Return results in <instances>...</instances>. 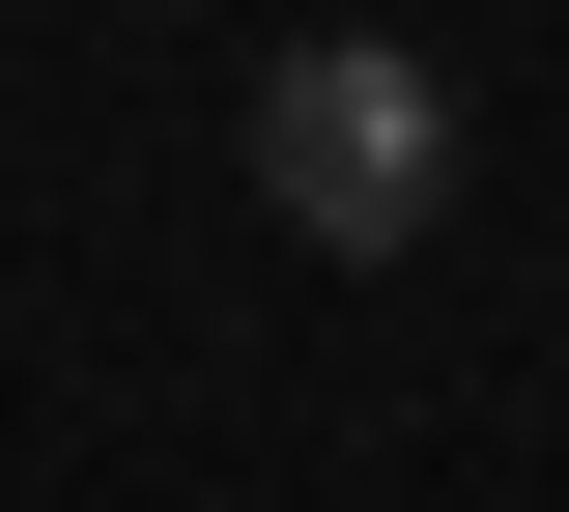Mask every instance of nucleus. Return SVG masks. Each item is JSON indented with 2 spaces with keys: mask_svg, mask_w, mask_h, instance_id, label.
I'll return each mask as SVG.
<instances>
[{
  "mask_svg": "<svg viewBox=\"0 0 569 512\" xmlns=\"http://www.w3.org/2000/svg\"><path fill=\"white\" fill-rule=\"evenodd\" d=\"M257 200L313 228V257H427V228H456V86H427L399 29H284L257 58Z\"/></svg>",
  "mask_w": 569,
  "mask_h": 512,
  "instance_id": "nucleus-1",
  "label": "nucleus"
}]
</instances>
